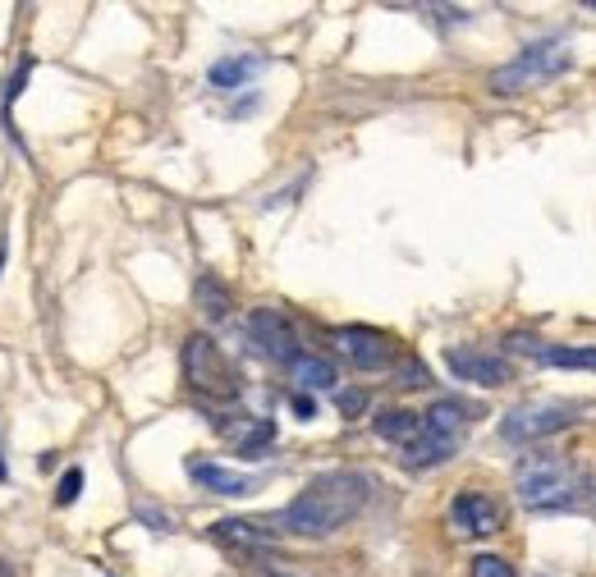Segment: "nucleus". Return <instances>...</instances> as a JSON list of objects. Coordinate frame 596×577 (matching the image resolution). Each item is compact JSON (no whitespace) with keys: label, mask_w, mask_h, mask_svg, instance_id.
Here are the masks:
<instances>
[{"label":"nucleus","mask_w":596,"mask_h":577,"mask_svg":"<svg viewBox=\"0 0 596 577\" xmlns=\"http://www.w3.org/2000/svg\"><path fill=\"white\" fill-rule=\"evenodd\" d=\"M0 481H5V454H0Z\"/></svg>","instance_id":"nucleus-25"},{"label":"nucleus","mask_w":596,"mask_h":577,"mask_svg":"<svg viewBox=\"0 0 596 577\" xmlns=\"http://www.w3.org/2000/svg\"><path fill=\"white\" fill-rule=\"evenodd\" d=\"M78 491H83V472H78V468H70V472L60 477V491H56V500H60V504H74V500H78Z\"/></svg>","instance_id":"nucleus-21"},{"label":"nucleus","mask_w":596,"mask_h":577,"mask_svg":"<svg viewBox=\"0 0 596 577\" xmlns=\"http://www.w3.org/2000/svg\"><path fill=\"white\" fill-rule=\"evenodd\" d=\"M469 577H519L510 564L500 560V554H477L473 560V568H469Z\"/></svg>","instance_id":"nucleus-20"},{"label":"nucleus","mask_w":596,"mask_h":577,"mask_svg":"<svg viewBox=\"0 0 596 577\" xmlns=\"http://www.w3.org/2000/svg\"><path fill=\"white\" fill-rule=\"evenodd\" d=\"M0 577H10V568H5V560H0Z\"/></svg>","instance_id":"nucleus-27"},{"label":"nucleus","mask_w":596,"mask_h":577,"mask_svg":"<svg viewBox=\"0 0 596 577\" xmlns=\"http://www.w3.org/2000/svg\"><path fill=\"white\" fill-rule=\"evenodd\" d=\"M514 491L523 508H537V514H550V508H569L579 504L587 491V472L573 468L560 454H527L514 468Z\"/></svg>","instance_id":"nucleus-2"},{"label":"nucleus","mask_w":596,"mask_h":577,"mask_svg":"<svg viewBox=\"0 0 596 577\" xmlns=\"http://www.w3.org/2000/svg\"><path fill=\"white\" fill-rule=\"evenodd\" d=\"M184 376H188V385L203 390V394H216V398L239 394V381H234L230 363L220 358V348L207 335H188V344H184Z\"/></svg>","instance_id":"nucleus-5"},{"label":"nucleus","mask_w":596,"mask_h":577,"mask_svg":"<svg viewBox=\"0 0 596 577\" xmlns=\"http://www.w3.org/2000/svg\"><path fill=\"white\" fill-rule=\"evenodd\" d=\"M404 385H431V371L417 367V363H409V367H404Z\"/></svg>","instance_id":"nucleus-23"},{"label":"nucleus","mask_w":596,"mask_h":577,"mask_svg":"<svg viewBox=\"0 0 596 577\" xmlns=\"http://www.w3.org/2000/svg\"><path fill=\"white\" fill-rule=\"evenodd\" d=\"M257 70V60H216L211 64V87H244L248 83V74Z\"/></svg>","instance_id":"nucleus-19"},{"label":"nucleus","mask_w":596,"mask_h":577,"mask_svg":"<svg viewBox=\"0 0 596 577\" xmlns=\"http://www.w3.org/2000/svg\"><path fill=\"white\" fill-rule=\"evenodd\" d=\"M542 363H550V367H569V371H596V348H569V344H556V348H542Z\"/></svg>","instance_id":"nucleus-18"},{"label":"nucleus","mask_w":596,"mask_h":577,"mask_svg":"<svg viewBox=\"0 0 596 577\" xmlns=\"http://www.w3.org/2000/svg\"><path fill=\"white\" fill-rule=\"evenodd\" d=\"M372 427H377L381 440H394V445H413L417 435H423V417L409 413V408H381L372 417Z\"/></svg>","instance_id":"nucleus-13"},{"label":"nucleus","mask_w":596,"mask_h":577,"mask_svg":"<svg viewBox=\"0 0 596 577\" xmlns=\"http://www.w3.org/2000/svg\"><path fill=\"white\" fill-rule=\"evenodd\" d=\"M216 431L226 435L239 454H257L276 440V421H267V417H216Z\"/></svg>","instance_id":"nucleus-11"},{"label":"nucleus","mask_w":596,"mask_h":577,"mask_svg":"<svg viewBox=\"0 0 596 577\" xmlns=\"http://www.w3.org/2000/svg\"><path fill=\"white\" fill-rule=\"evenodd\" d=\"M193 298H197V307L211 317V321H220V317H230V307H234V298H230V288L220 284L216 275H203L193 284Z\"/></svg>","instance_id":"nucleus-16"},{"label":"nucleus","mask_w":596,"mask_h":577,"mask_svg":"<svg viewBox=\"0 0 596 577\" xmlns=\"http://www.w3.org/2000/svg\"><path fill=\"white\" fill-rule=\"evenodd\" d=\"M294 413H299V417L307 421V417H313V413H317V408H313V398H303V394H299V398H294Z\"/></svg>","instance_id":"nucleus-24"},{"label":"nucleus","mask_w":596,"mask_h":577,"mask_svg":"<svg viewBox=\"0 0 596 577\" xmlns=\"http://www.w3.org/2000/svg\"><path fill=\"white\" fill-rule=\"evenodd\" d=\"M188 477L203 486V491H216V495H253L257 491V477L220 468V463H211V458H188Z\"/></svg>","instance_id":"nucleus-10"},{"label":"nucleus","mask_w":596,"mask_h":577,"mask_svg":"<svg viewBox=\"0 0 596 577\" xmlns=\"http://www.w3.org/2000/svg\"><path fill=\"white\" fill-rule=\"evenodd\" d=\"M569 64H573V51L564 47V41H537V47L519 51L510 64H500V70L491 74V93H500V97L527 93V87H537V83L560 78Z\"/></svg>","instance_id":"nucleus-3"},{"label":"nucleus","mask_w":596,"mask_h":577,"mask_svg":"<svg viewBox=\"0 0 596 577\" xmlns=\"http://www.w3.org/2000/svg\"><path fill=\"white\" fill-rule=\"evenodd\" d=\"M248 340L257 344V353H267L271 363H299L303 348H299V330L284 321L276 307H257V312L248 317Z\"/></svg>","instance_id":"nucleus-6"},{"label":"nucleus","mask_w":596,"mask_h":577,"mask_svg":"<svg viewBox=\"0 0 596 577\" xmlns=\"http://www.w3.org/2000/svg\"><path fill=\"white\" fill-rule=\"evenodd\" d=\"M336 404H340L344 417H358V413L367 408V394H363V390H340V394H336Z\"/></svg>","instance_id":"nucleus-22"},{"label":"nucleus","mask_w":596,"mask_h":577,"mask_svg":"<svg viewBox=\"0 0 596 577\" xmlns=\"http://www.w3.org/2000/svg\"><path fill=\"white\" fill-rule=\"evenodd\" d=\"M450 527L459 531V537H496V531L504 527V508L482 491H463L450 504Z\"/></svg>","instance_id":"nucleus-7"},{"label":"nucleus","mask_w":596,"mask_h":577,"mask_svg":"<svg viewBox=\"0 0 596 577\" xmlns=\"http://www.w3.org/2000/svg\"><path fill=\"white\" fill-rule=\"evenodd\" d=\"M216 537H220V541H234V545H267V541L276 537V527L244 523V518H226V523H216Z\"/></svg>","instance_id":"nucleus-17"},{"label":"nucleus","mask_w":596,"mask_h":577,"mask_svg":"<svg viewBox=\"0 0 596 577\" xmlns=\"http://www.w3.org/2000/svg\"><path fill=\"white\" fill-rule=\"evenodd\" d=\"M573 413L569 404H560V398H542V404H519L514 413H504L500 421V435L510 440V445H533V440H546L556 435L564 427H573Z\"/></svg>","instance_id":"nucleus-4"},{"label":"nucleus","mask_w":596,"mask_h":577,"mask_svg":"<svg viewBox=\"0 0 596 577\" xmlns=\"http://www.w3.org/2000/svg\"><path fill=\"white\" fill-rule=\"evenodd\" d=\"M290 376L299 381V390H336L340 371L330 358H317V353H303V358L290 367Z\"/></svg>","instance_id":"nucleus-14"},{"label":"nucleus","mask_w":596,"mask_h":577,"mask_svg":"<svg viewBox=\"0 0 596 577\" xmlns=\"http://www.w3.org/2000/svg\"><path fill=\"white\" fill-rule=\"evenodd\" d=\"M423 421L431 431L450 435V440H463V431H469V413H463V404H454V398H440V404H431L423 413Z\"/></svg>","instance_id":"nucleus-15"},{"label":"nucleus","mask_w":596,"mask_h":577,"mask_svg":"<svg viewBox=\"0 0 596 577\" xmlns=\"http://www.w3.org/2000/svg\"><path fill=\"white\" fill-rule=\"evenodd\" d=\"M336 348L344 353L353 367H363V371H377V367H386L394 358L390 335H381V330H372V326H344V330H336Z\"/></svg>","instance_id":"nucleus-8"},{"label":"nucleus","mask_w":596,"mask_h":577,"mask_svg":"<svg viewBox=\"0 0 596 577\" xmlns=\"http://www.w3.org/2000/svg\"><path fill=\"white\" fill-rule=\"evenodd\" d=\"M261 577H294V573H261Z\"/></svg>","instance_id":"nucleus-26"},{"label":"nucleus","mask_w":596,"mask_h":577,"mask_svg":"<svg viewBox=\"0 0 596 577\" xmlns=\"http://www.w3.org/2000/svg\"><path fill=\"white\" fill-rule=\"evenodd\" d=\"M454 450H459V440L431 431L423 421V435H417L413 445H404V463H409V468H440V463L454 458Z\"/></svg>","instance_id":"nucleus-12"},{"label":"nucleus","mask_w":596,"mask_h":577,"mask_svg":"<svg viewBox=\"0 0 596 577\" xmlns=\"http://www.w3.org/2000/svg\"><path fill=\"white\" fill-rule=\"evenodd\" d=\"M367 495H372V481L363 472H321L290 500V508L276 518V531H290V537H307V541L330 537L349 518L363 514Z\"/></svg>","instance_id":"nucleus-1"},{"label":"nucleus","mask_w":596,"mask_h":577,"mask_svg":"<svg viewBox=\"0 0 596 577\" xmlns=\"http://www.w3.org/2000/svg\"><path fill=\"white\" fill-rule=\"evenodd\" d=\"M446 363L459 381H473V385H487V390L510 385V376H514L510 363H504L500 353H487V348H450Z\"/></svg>","instance_id":"nucleus-9"}]
</instances>
